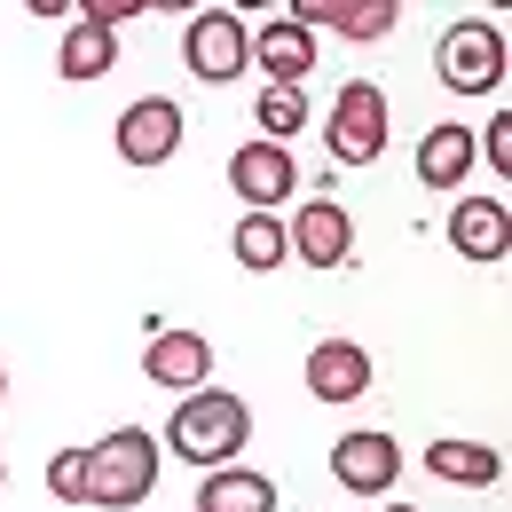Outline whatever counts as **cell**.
I'll return each instance as SVG.
<instances>
[{
  "instance_id": "1",
  "label": "cell",
  "mask_w": 512,
  "mask_h": 512,
  "mask_svg": "<svg viewBox=\"0 0 512 512\" xmlns=\"http://www.w3.org/2000/svg\"><path fill=\"white\" fill-rule=\"evenodd\" d=\"M253 442V410H245V394H229V386H197L174 402V418H166V442L182 465H205V473H221V465H237V449Z\"/></svg>"
},
{
  "instance_id": "2",
  "label": "cell",
  "mask_w": 512,
  "mask_h": 512,
  "mask_svg": "<svg viewBox=\"0 0 512 512\" xmlns=\"http://www.w3.org/2000/svg\"><path fill=\"white\" fill-rule=\"evenodd\" d=\"M158 434L142 426H111L103 442L87 449V505L95 512H134L150 489H158Z\"/></svg>"
},
{
  "instance_id": "3",
  "label": "cell",
  "mask_w": 512,
  "mask_h": 512,
  "mask_svg": "<svg viewBox=\"0 0 512 512\" xmlns=\"http://www.w3.org/2000/svg\"><path fill=\"white\" fill-rule=\"evenodd\" d=\"M182 64H190L205 87L245 79V71H253V24H245L237 8H197L190 24H182Z\"/></svg>"
},
{
  "instance_id": "4",
  "label": "cell",
  "mask_w": 512,
  "mask_h": 512,
  "mask_svg": "<svg viewBox=\"0 0 512 512\" xmlns=\"http://www.w3.org/2000/svg\"><path fill=\"white\" fill-rule=\"evenodd\" d=\"M505 32L489 24V16H457L442 32V48H434V71H442L457 95H497L505 87Z\"/></svg>"
},
{
  "instance_id": "5",
  "label": "cell",
  "mask_w": 512,
  "mask_h": 512,
  "mask_svg": "<svg viewBox=\"0 0 512 512\" xmlns=\"http://www.w3.org/2000/svg\"><path fill=\"white\" fill-rule=\"evenodd\" d=\"M323 142H331L339 166H379L386 158V95H379V79H347V87L331 95Z\"/></svg>"
},
{
  "instance_id": "6",
  "label": "cell",
  "mask_w": 512,
  "mask_h": 512,
  "mask_svg": "<svg viewBox=\"0 0 512 512\" xmlns=\"http://www.w3.org/2000/svg\"><path fill=\"white\" fill-rule=\"evenodd\" d=\"M331 481H339L347 497H386V489L402 481V442L379 434V426L339 434V442H331Z\"/></svg>"
},
{
  "instance_id": "7",
  "label": "cell",
  "mask_w": 512,
  "mask_h": 512,
  "mask_svg": "<svg viewBox=\"0 0 512 512\" xmlns=\"http://www.w3.org/2000/svg\"><path fill=\"white\" fill-rule=\"evenodd\" d=\"M284 253L308 260V268H347V253H355V221H347V205L339 197H300V213L284 221Z\"/></svg>"
},
{
  "instance_id": "8",
  "label": "cell",
  "mask_w": 512,
  "mask_h": 512,
  "mask_svg": "<svg viewBox=\"0 0 512 512\" xmlns=\"http://www.w3.org/2000/svg\"><path fill=\"white\" fill-rule=\"evenodd\" d=\"M229 190L245 197V213H276L284 197H300V166H292V150L284 142H237L229 150Z\"/></svg>"
},
{
  "instance_id": "9",
  "label": "cell",
  "mask_w": 512,
  "mask_h": 512,
  "mask_svg": "<svg viewBox=\"0 0 512 512\" xmlns=\"http://www.w3.org/2000/svg\"><path fill=\"white\" fill-rule=\"evenodd\" d=\"M182 103L174 95H142V103H127L119 111V127H111V142H119V158L127 166H166L174 150H182Z\"/></svg>"
},
{
  "instance_id": "10",
  "label": "cell",
  "mask_w": 512,
  "mask_h": 512,
  "mask_svg": "<svg viewBox=\"0 0 512 512\" xmlns=\"http://www.w3.org/2000/svg\"><path fill=\"white\" fill-rule=\"evenodd\" d=\"M142 379H150V386H174V394H197V386L213 379V339L190 331V323L150 331V347H142Z\"/></svg>"
},
{
  "instance_id": "11",
  "label": "cell",
  "mask_w": 512,
  "mask_h": 512,
  "mask_svg": "<svg viewBox=\"0 0 512 512\" xmlns=\"http://www.w3.org/2000/svg\"><path fill=\"white\" fill-rule=\"evenodd\" d=\"M284 16H292L300 32H339V40H386V32L402 24L394 0H292Z\"/></svg>"
},
{
  "instance_id": "12",
  "label": "cell",
  "mask_w": 512,
  "mask_h": 512,
  "mask_svg": "<svg viewBox=\"0 0 512 512\" xmlns=\"http://www.w3.org/2000/svg\"><path fill=\"white\" fill-rule=\"evenodd\" d=\"M308 394H316V402L371 394V347H363V339H316V347H308Z\"/></svg>"
},
{
  "instance_id": "13",
  "label": "cell",
  "mask_w": 512,
  "mask_h": 512,
  "mask_svg": "<svg viewBox=\"0 0 512 512\" xmlns=\"http://www.w3.org/2000/svg\"><path fill=\"white\" fill-rule=\"evenodd\" d=\"M449 245L465 260H505V245H512L505 197H457V205H449Z\"/></svg>"
},
{
  "instance_id": "14",
  "label": "cell",
  "mask_w": 512,
  "mask_h": 512,
  "mask_svg": "<svg viewBox=\"0 0 512 512\" xmlns=\"http://www.w3.org/2000/svg\"><path fill=\"white\" fill-rule=\"evenodd\" d=\"M253 64L268 71V87H300L316 71V32H300L292 16H268L253 32Z\"/></svg>"
},
{
  "instance_id": "15",
  "label": "cell",
  "mask_w": 512,
  "mask_h": 512,
  "mask_svg": "<svg viewBox=\"0 0 512 512\" xmlns=\"http://www.w3.org/2000/svg\"><path fill=\"white\" fill-rule=\"evenodd\" d=\"M426 473L434 481H449V489H497L505 481V449H489V442H434L426 449Z\"/></svg>"
},
{
  "instance_id": "16",
  "label": "cell",
  "mask_w": 512,
  "mask_h": 512,
  "mask_svg": "<svg viewBox=\"0 0 512 512\" xmlns=\"http://www.w3.org/2000/svg\"><path fill=\"white\" fill-rule=\"evenodd\" d=\"M465 174H473V127H457V119L426 127V142H418V182L426 190H465Z\"/></svg>"
},
{
  "instance_id": "17",
  "label": "cell",
  "mask_w": 512,
  "mask_h": 512,
  "mask_svg": "<svg viewBox=\"0 0 512 512\" xmlns=\"http://www.w3.org/2000/svg\"><path fill=\"white\" fill-rule=\"evenodd\" d=\"M197 512H276V481L253 465H221L197 481Z\"/></svg>"
},
{
  "instance_id": "18",
  "label": "cell",
  "mask_w": 512,
  "mask_h": 512,
  "mask_svg": "<svg viewBox=\"0 0 512 512\" xmlns=\"http://www.w3.org/2000/svg\"><path fill=\"white\" fill-rule=\"evenodd\" d=\"M56 71L64 79H103V71H119V32H103V24H64V48H56Z\"/></svg>"
},
{
  "instance_id": "19",
  "label": "cell",
  "mask_w": 512,
  "mask_h": 512,
  "mask_svg": "<svg viewBox=\"0 0 512 512\" xmlns=\"http://www.w3.org/2000/svg\"><path fill=\"white\" fill-rule=\"evenodd\" d=\"M229 253H237V268H253V276H268V268H284V221L276 213H237V229H229Z\"/></svg>"
},
{
  "instance_id": "20",
  "label": "cell",
  "mask_w": 512,
  "mask_h": 512,
  "mask_svg": "<svg viewBox=\"0 0 512 512\" xmlns=\"http://www.w3.org/2000/svg\"><path fill=\"white\" fill-rule=\"evenodd\" d=\"M260 142H284V134H300L308 127V95L300 87H260Z\"/></svg>"
},
{
  "instance_id": "21",
  "label": "cell",
  "mask_w": 512,
  "mask_h": 512,
  "mask_svg": "<svg viewBox=\"0 0 512 512\" xmlns=\"http://www.w3.org/2000/svg\"><path fill=\"white\" fill-rule=\"evenodd\" d=\"M48 489H56L64 505H87V449H56V457H48Z\"/></svg>"
},
{
  "instance_id": "22",
  "label": "cell",
  "mask_w": 512,
  "mask_h": 512,
  "mask_svg": "<svg viewBox=\"0 0 512 512\" xmlns=\"http://www.w3.org/2000/svg\"><path fill=\"white\" fill-rule=\"evenodd\" d=\"M127 16H134V0H87L79 8V24H103V32H119Z\"/></svg>"
},
{
  "instance_id": "23",
  "label": "cell",
  "mask_w": 512,
  "mask_h": 512,
  "mask_svg": "<svg viewBox=\"0 0 512 512\" xmlns=\"http://www.w3.org/2000/svg\"><path fill=\"white\" fill-rule=\"evenodd\" d=\"M0 489H8V457H0Z\"/></svg>"
},
{
  "instance_id": "24",
  "label": "cell",
  "mask_w": 512,
  "mask_h": 512,
  "mask_svg": "<svg viewBox=\"0 0 512 512\" xmlns=\"http://www.w3.org/2000/svg\"><path fill=\"white\" fill-rule=\"evenodd\" d=\"M0 402H8V371H0Z\"/></svg>"
},
{
  "instance_id": "25",
  "label": "cell",
  "mask_w": 512,
  "mask_h": 512,
  "mask_svg": "<svg viewBox=\"0 0 512 512\" xmlns=\"http://www.w3.org/2000/svg\"><path fill=\"white\" fill-rule=\"evenodd\" d=\"M386 512H418V505H386Z\"/></svg>"
}]
</instances>
